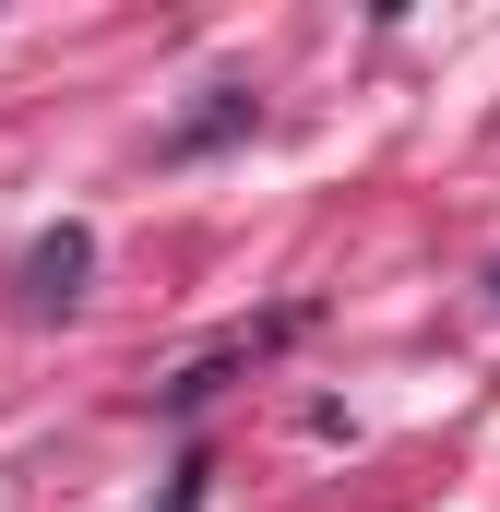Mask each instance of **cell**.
<instances>
[{"mask_svg":"<svg viewBox=\"0 0 500 512\" xmlns=\"http://www.w3.org/2000/svg\"><path fill=\"white\" fill-rule=\"evenodd\" d=\"M84 274H96V227H48L36 251L12 262V286H24V310H72V298H84Z\"/></svg>","mask_w":500,"mask_h":512,"instance_id":"1","label":"cell"},{"mask_svg":"<svg viewBox=\"0 0 500 512\" xmlns=\"http://www.w3.org/2000/svg\"><path fill=\"white\" fill-rule=\"evenodd\" d=\"M262 120V108H250L239 84H215V108H191V120H179V155H203V143H227V131H250Z\"/></svg>","mask_w":500,"mask_h":512,"instance_id":"3","label":"cell"},{"mask_svg":"<svg viewBox=\"0 0 500 512\" xmlns=\"http://www.w3.org/2000/svg\"><path fill=\"white\" fill-rule=\"evenodd\" d=\"M286 334H298V310H274L262 334H239V346H215V358H191L179 382H155V405H167V417H191L203 393H227V382H239V370H250V358H262V346H286Z\"/></svg>","mask_w":500,"mask_h":512,"instance_id":"2","label":"cell"},{"mask_svg":"<svg viewBox=\"0 0 500 512\" xmlns=\"http://www.w3.org/2000/svg\"><path fill=\"white\" fill-rule=\"evenodd\" d=\"M191 501H203V465H179V477H167V501H155V512H191Z\"/></svg>","mask_w":500,"mask_h":512,"instance_id":"4","label":"cell"},{"mask_svg":"<svg viewBox=\"0 0 500 512\" xmlns=\"http://www.w3.org/2000/svg\"><path fill=\"white\" fill-rule=\"evenodd\" d=\"M489 286H500V274H489Z\"/></svg>","mask_w":500,"mask_h":512,"instance_id":"5","label":"cell"}]
</instances>
